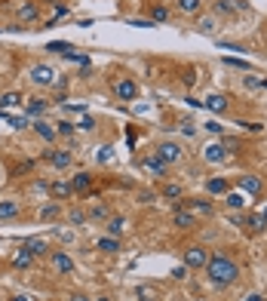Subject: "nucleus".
I'll list each match as a JSON object with an SVG mask.
<instances>
[{"label": "nucleus", "instance_id": "obj_1", "mask_svg": "<svg viewBox=\"0 0 267 301\" xmlns=\"http://www.w3.org/2000/svg\"><path fill=\"white\" fill-rule=\"evenodd\" d=\"M206 274H209V280H212L215 286H227V283H234L240 276V268H237V261L230 255L215 252V255H209V261H206Z\"/></svg>", "mask_w": 267, "mask_h": 301}, {"label": "nucleus", "instance_id": "obj_19", "mask_svg": "<svg viewBox=\"0 0 267 301\" xmlns=\"http://www.w3.org/2000/svg\"><path fill=\"white\" fill-rule=\"evenodd\" d=\"M19 215V206L13 203V200H3L0 203V222H3V218H16Z\"/></svg>", "mask_w": 267, "mask_h": 301}, {"label": "nucleus", "instance_id": "obj_4", "mask_svg": "<svg viewBox=\"0 0 267 301\" xmlns=\"http://www.w3.org/2000/svg\"><path fill=\"white\" fill-rule=\"evenodd\" d=\"M49 268L55 274H71L74 271V258H68L65 252H52V255H49Z\"/></svg>", "mask_w": 267, "mask_h": 301}, {"label": "nucleus", "instance_id": "obj_22", "mask_svg": "<svg viewBox=\"0 0 267 301\" xmlns=\"http://www.w3.org/2000/svg\"><path fill=\"white\" fill-rule=\"evenodd\" d=\"M31 258H34V255H31V252H28L25 246H22V249L16 252V255H13V264H16V268H28V264H31Z\"/></svg>", "mask_w": 267, "mask_h": 301}, {"label": "nucleus", "instance_id": "obj_5", "mask_svg": "<svg viewBox=\"0 0 267 301\" xmlns=\"http://www.w3.org/2000/svg\"><path fill=\"white\" fill-rule=\"evenodd\" d=\"M160 160H163V163H178L181 160V148L175 145V142H163L160 145V154H157Z\"/></svg>", "mask_w": 267, "mask_h": 301}, {"label": "nucleus", "instance_id": "obj_23", "mask_svg": "<svg viewBox=\"0 0 267 301\" xmlns=\"http://www.w3.org/2000/svg\"><path fill=\"white\" fill-rule=\"evenodd\" d=\"M16 105H22L19 92H6V96H0V108H16Z\"/></svg>", "mask_w": 267, "mask_h": 301}, {"label": "nucleus", "instance_id": "obj_36", "mask_svg": "<svg viewBox=\"0 0 267 301\" xmlns=\"http://www.w3.org/2000/svg\"><path fill=\"white\" fill-rule=\"evenodd\" d=\"M59 215V206H43L40 209V218H55Z\"/></svg>", "mask_w": 267, "mask_h": 301}, {"label": "nucleus", "instance_id": "obj_40", "mask_svg": "<svg viewBox=\"0 0 267 301\" xmlns=\"http://www.w3.org/2000/svg\"><path fill=\"white\" fill-rule=\"evenodd\" d=\"M191 206H194V209H196V212H212V206H209V203H196V200H194Z\"/></svg>", "mask_w": 267, "mask_h": 301}, {"label": "nucleus", "instance_id": "obj_34", "mask_svg": "<svg viewBox=\"0 0 267 301\" xmlns=\"http://www.w3.org/2000/svg\"><path fill=\"white\" fill-rule=\"evenodd\" d=\"M55 126H59V129H55V132H59V135H71V132H74V123H68V120H62V123H55Z\"/></svg>", "mask_w": 267, "mask_h": 301}, {"label": "nucleus", "instance_id": "obj_30", "mask_svg": "<svg viewBox=\"0 0 267 301\" xmlns=\"http://www.w3.org/2000/svg\"><path fill=\"white\" fill-rule=\"evenodd\" d=\"M249 225H252V230H261V227L267 225V209H264L261 215H255V218H249Z\"/></svg>", "mask_w": 267, "mask_h": 301}, {"label": "nucleus", "instance_id": "obj_25", "mask_svg": "<svg viewBox=\"0 0 267 301\" xmlns=\"http://www.w3.org/2000/svg\"><path fill=\"white\" fill-rule=\"evenodd\" d=\"M123 227H126V218H111V222H108L111 237H120V234H123Z\"/></svg>", "mask_w": 267, "mask_h": 301}, {"label": "nucleus", "instance_id": "obj_9", "mask_svg": "<svg viewBox=\"0 0 267 301\" xmlns=\"http://www.w3.org/2000/svg\"><path fill=\"white\" fill-rule=\"evenodd\" d=\"M114 89H117V96H120L123 101H132V99L138 96V86L132 83V80H120V83L114 86Z\"/></svg>", "mask_w": 267, "mask_h": 301}, {"label": "nucleus", "instance_id": "obj_43", "mask_svg": "<svg viewBox=\"0 0 267 301\" xmlns=\"http://www.w3.org/2000/svg\"><path fill=\"white\" fill-rule=\"evenodd\" d=\"M172 276H175V280H184V276H188V268H175V271H172Z\"/></svg>", "mask_w": 267, "mask_h": 301}, {"label": "nucleus", "instance_id": "obj_29", "mask_svg": "<svg viewBox=\"0 0 267 301\" xmlns=\"http://www.w3.org/2000/svg\"><path fill=\"white\" fill-rule=\"evenodd\" d=\"M65 59H71V62H77V65H83V68H89V59H86V55H80L77 50H71V52H65Z\"/></svg>", "mask_w": 267, "mask_h": 301}, {"label": "nucleus", "instance_id": "obj_3", "mask_svg": "<svg viewBox=\"0 0 267 301\" xmlns=\"http://www.w3.org/2000/svg\"><path fill=\"white\" fill-rule=\"evenodd\" d=\"M31 83L52 86V83H55V71H52L49 65H34V68H31Z\"/></svg>", "mask_w": 267, "mask_h": 301}, {"label": "nucleus", "instance_id": "obj_44", "mask_svg": "<svg viewBox=\"0 0 267 301\" xmlns=\"http://www.w3.org/2000/svg\"><path fill=\"white\" fill-rule=\"evenodd\" d=\"M224 46V50H230V52H246V50H243V46H237V43H221Z\"/></svg>", "mask_w": 267, "mask_h": 301}, {"label": "nucleus", "instance_id": "obj_39", "mask_svg": "<svg viewBox=\"0 0 267 301\" xmlns=\"http://www.w3.org/2000/svg\"><path fill=\"white\" fill-rule=\"evenodd\" d=\"M96 160H98V163H104V160H111V148H101L98 154H96Z\"/></svg>", "mask_w": 267, "mask_h": 301}, {"label": "nucleus", "instance_id": "obj_20", "mask_svg": "<svg viewBox=\"0 0 267 301\" xmlns=\"http://www.w3.org/2000/svg\"><path fill=\"white\" fill-rule=\"evenodd\" d=\"M96 249H101V252H117L120 243H117V237H101V240L96 243Z\"/></svg>", "mask_w": 267, "mask_h": 301}, {"label": "nucleus", "instance_id": "obj_41", "mask_svg": "<svg viewBox=\"0 0 267 301\" xmlns=\"http://www.w3.org/2000/svg\"><path fill=\"white\" fill-rule=\"evenodd\" d=\"M246 86L249 89H261V80L258 77H246Z\"/></svg>", "mask_w": 267, "mask_h": 301}, {"label": "nucleus", "instance_id": "obj_33", "mask_svg": "<svg viewBox=\"0 0 267 301\" xmlns=\"http://www.w3.org/2000/svg\"><path fill=\"white\" fill-rule=\"evenodd\" d=\"M196 28H200V34H212V31H215V22H212V19H203Z\"/></svg>", "mask_w": 267, "mask_h": 301}, {"label": "nucleus", "instance_id": "obj_21", "mask_svg": "<svg viewBox=\"0 0 267 301\" xmlns=\"http://www.w3.org/2000/svg\"><path fill=\"white\" fill-rule=\"evenodd\" d=\"M206 191L209 194H227V181L224 178H209L206 181Z\"/></svg>", "mask_w": 267, "mask_h": 301}, {"label": "nucleus", "instance_id": "obj_35", "mask_svg": "<svg viewBox=\"0 0 267 301\" xmlns=\"http://www.w3.org/2000/svg\"><path fill=\"white\" fill-rule=\"evenodd\" d=\"M163 197H169V200H172V197H181V188H178V184H166V188H163Z\"/></svg>", "mask_w": 267, "mask_h": 301}, {"label": "nucleus", "instance_id": "obj_38", "mask_svg": "<svg viewBox=\"0 0 267 301\" xmlns=\"http://www.w3.org/2000/svg\"><path fill=\"white\" fill-rule=\"evenodd\" d=\"M92 218H108V206H96V209H92Z\"/></svg>", "mask_w": 267, "mask_h": 301}, {"label": "nucleus", "instance_id": "obj_37", "mask_svg": "<svg viewBox=\"0 0 267 301\" xmlns=\"http://www.w3.org/2000/svg\"><path fill=\"white\" fill-rule=\"evenodd\" d=\"M224 65H230V68H243V71H249V62H243V59H224Z\"/></svg>", "mask_w": 267, "mask_h": 301}, {"label": "nucleus", "instance_id": "obj_14", "mask_svg": "<svg viewBox=\"0 0 267 301\" xmlns=\"http://www.w3.org/2000/svg\"><path fill=\"white\" fill-rule=\"evenodd\" d=\"M89 184H92L89 172H77V176L71 178V191H89Z\"/></svg>", "mask_w": 267, "mask_h": 301}, {"label": "nucleus", "instance_id": "obj_31", "mask_svg": "<svg viewBox=\"0 0 267 301\" xmlns=\"http://www.w3.org/2000/svg\"><path fill=\"white\" fill-rule=\"evenodd\" d=\"M6 120H9L13 129H25V126H28V117H9V114H6Z\"/></svg>", "mask_w": 267, "mask_h": 301}, {"label": "nucleus", "instance_id": "obj_24", "mask_svg": "<svg viewBox=\"0 0 267 301\" xmlns=\"http://www.w3.org/2000/svg\"><path fill=\"white\" fill-rule=\"evenodd\" d=\"M71 50H74V46H71V43H65V40H52V43H46V52H62V55H65V52H71Z\"/></svg>", "mask_w": 267, "mask_h": 301}, {"label": "nucleus", "instance_id": "obj_13", "mask_svg": "<svg viewBox=\"0 0 267 301\" xmlns=\"http://www.w3.org/2000/svg\"><path fill=\"white\" fill-rule=\"evenodd\" d=\"M46 105H49L46 99H31L28 108H25V117H40V114L46 111Z\"/></svg>", "mask_w": 267, "mask_h": 301}, {"label": "nucleus", "instance_id": "obj_16", "mask_svg": "<svg viewBox=\"0 0 267 301\" xmlns=\"http://www.w3.org/2000/svg\"><path fill=\"white\" fill-rule=\"evenodd\" d=\"M37 16H40L37 13V3H22L19 6V19L22 22H37Z\"/></svg>", "mask_w": 267, "mask_h": 301}, {"label": "nucleus", "instance_id": "obj_7", "mask_svg": "<svg viewBox=\"0 0 267 301\" xmlns=\"http://www.w3.org/2000/svg\"><path fill=\"white\" fill-rule=\"evenodd\" d=\"M22 246H25L31 255H46V252H49V243H46L43 237H28L25 243H22Z\"/></svg>", "mask_w": 267, "mask_h": 301}, {"label": "nucleus", "instance_id": "obj_6", "mask_svg": "<svg viewBox=\"0 0 267 301\" xmlns=\"http://www.w3.org/2000/svg\"><path fill=\"white\" fill-rule=\"evenodd\" d=\"M46 157H49V163H52L55 169H68V166H71V160H74L71 150H49Z\"/></svg>", "mask_w": 267, "mask_h": 301}, {"label": "nucleus", "instance_id": "obj_46", "mask_svg": "<svg viewBox=\"0 0 267 301\" xmlns=\"http://www.w3.org/2000/svg\"><path fill=\"white\" fill-rule=\"evenodd\" d=\"M206 129H209V132H221V126H218L215 120H209V123H206Z\"/></svg>", "mask_w": 267, "mask_h": 301}, {"label": "nucleus", "instance_id": "obj_26", "mask_svg": "<svg viewBox=\"0 0 267 301\" xmlns=\"http://www.w3.org/2000/svg\"><path fill=\"white\" fill-rule=\"evenodd\" d=\"M172 222H175L178 227H191V225H194V215H191V212H175Z\"/></svg>", "mask_w": 267, "mask_h": 301}, {"label": "nucleus", "instance_id": "obj_10", "mask_svg": "<svg viewBox=\"0 0 267 301\" xmlns=\"http://www.w3.org/2000/svg\"><path fill=\"white\" fill-rule=\"evenodd\" d=\"M240 191L246 194V197H255V194H261V181L255 178V176H243L240 178Z\"/></svg>", "mask_w": 267, "mask_h": 301}, {"label": "nucleus", "instance_id": "obj_15", "mask_svg": "<svg viewBox=\"0 0 267 301\" xmlns=\"http://www.w3.org/2000/svg\"><path fill=\"white\" fill-rule=\"evenodd\" d=\"M34 129H37V135L46 138V142H52V138L59 135V132H55V126H49L46 120H37V123H34Z\"/></svg>", "mask_w": 267, "mask_h": 301}, {"label": "nucleus", "instance_id": "obj_49", "mask_svg": "<svg viewBox=\"0 0 267 301\" xmlns=\"http://www.w3.org/2000/svg\"><path fill=\"white\" fill-rule=\"evenodd\" d=\"M71 301H89V298H83V295H74V298H71Z\"/></svg>", "mask_w": 267, "mask_h": 301}, {"label": "nucleus", "instance_id": "obj_27", "mask_svg": "<svg viewBox=\"0 0 267 301\" xmlns=\"http://www.w3.org/2000/svg\"><path fill=\"white\" fill-rule=\"evenodd\" d=\"M227 206H234V209H243V206H246V194H227Z\"/></svg>", "mask_w": 267, "mask_h": 301}, {"label": "nucleus", "instance_id": "obj_45", "mask_svg": "<svg viewBox=\"0 0 267 301\" xmlns=\"http://www.w3.org/2000/svg\"><path fill=\"white\" fill-rule=\"evenodd\" d=\"M92 126H96V123H92V117H83V120H80V129H92Z\"/></svg>", "mask_w": 267, "mask_h": 301}, {"label": "nucleus", "instance_id": "obj_17", "mask_svg": "<svg viewBox=\"0 0 267 301\" xmlns=\"http://www.w3.org/2000/svg\"><path fill=\"white\" fill-rule=\"evenodd\" d=\"M203 108H209V111H224V108H227V99L215 92V96H209V99L203 101Z\"/></svg>", "mask_w": 267, "mask_h": 301}, {"label": "nucleus", "instance_id": "obj_50", "mask_svg": "<svg viewBox=\"0 0 267 301\" xmlns=\"http://www.w3.org/2000/svg\"><path fill=\"white\" fill-rule=\"evenodd\" d=\"M261 89H267V80H261Z\"/></svg>", "mask_w": 267, "mask_h": 301}, {"label": "nucleus", "instance_id": "obj_2", "mask_svg": "<svg viewBox=\"0 0 267 301\" xmlns=\"http://www.w3.org/2000/svg\"><path fill=\"white\" fill-rule=\"evenodd\" d=\"M206 261H209V252L203 246H188L184 249V268H206Z\"/></svg>", "mask_w": 267, "mask_h": 301}, {"label": "nucleus", "instance_id": "obj_12", "mask_svg": "<svg viewBox=\"0 0 267 301\" xmlns=\"http://www.w3.org/2000/svg\"><path fill=\"white\" fill-rule=\"evenodd\" d=\"M142 166H145V172H150V176H163V172H166V163L160 157H147Z\"/></svg>", "mask_w": 267, "mask_h": 301}, {"label": "nucleus", "instance_id": "obj_8", "mask_svg": "<svg viewBox=\"0 0 267 301\" xmlns=\"http://www.w3.org/2000/svg\"><path fill=\"white\" fill-rule=\"evenodd\" d=\"M224 157H227L224 145H209V148L203 150V160H206V163H221Z\"/></svg>", "mask_w": 267, "mask_h": 301}, {"label": "nucleus", "instance_id": "obj_32", "mask_svg": "<svg viewBox=\"0 0 267 301\" xmlns=\"http://www.w3.org/2000/svg\"><path fill=\"white\" fill-rule=\"evenodd\" d=\"M150 16H154V22H166L169 9H166V6H154V13H150Z\"/></svg>", "mask_w": 267, "mask_h": 301}, {"label": "nucleus", "instance_id": "obj_18", "mask_svg": "<svg viewBox=\"0 0 267 301\" xmlns=\"http://www.w3.org/2000/svg\"><path fill=\"white\" fill-rule=\"evenodd\" d=\"M200 0H178V9H181V13L184 16H196V13H200Z\"/></svg>", "mask_w": 267, "mask_h": 301}, {"label": "nucleus", "instance_id": "obj_47", "mask_svg": "<svg viewBox=\"0 0 267 301\" xmlns=\"http://www.w3.org/2000/svg\"><path fill=\"white\" fill-rule=\"evenodd\" d=\"M246 301H264V298H261V295H249Z\"/></svg>", "mask_w": 267, "mask_h": 301}, {"label": "nucleus", "instance_id": "obj_11", "mask_svg": "<svg viewBox=\"0 0 267 301\" xmlns=\"http://www.w3.org/2000/svg\"><path fill=\"white\" fill-rule=\"evenodd\" d=\"M243 9H246L243 0H218V3H215V13L218 16H221V13H243Z\"/></svg>", "mask_w": 267, "mask_h": 301}, {"label": "nucleus", "instance_id": "obj_42", "mask_svg": "<svg viewBox=\"0 0 267 301\" xmlns=\"http://www.w3.org/2000/svg\"><path fill=\"white\" fill-rule=\"evenodd\" d=\"M71 222H74V225H83L86 215H83V212H71Z\"/></svg>", "mask_w": 267, "mask_h": 301}, {"label": "nucleus", "instance_id": "obj_48", "mask_svg": "<svg viewBox=\"0 0 267 301\" xmlns=\"http://www.w3.org/2000/svg\"><path fill=\"white\" fill-rule=\"evenodd\" d=\"M13 301H31V298H25V295H16V298H13Z\"/></svg>", "mask_w": 267, "mask_h": 301}, {"label": "nucleus", "instance_id": "obj_28", "mask_svg": "<svg viewBox=\"0 0 267 301\" xmlns=\"http://www.w3.org/2000/svg\"><path fill=\"white\" fill-rule=\"evenodd\" d=\"M52 194H55V197H68V194H74V191H71V184L55 181V184H52Z\"/></svg>", "mask_w": 267, "mask_h": 301}, {"label": "nucleus", "instance_id": "obj_51", "mask_svg": "<svg viewBox=\"0 0 267 301\" xmlns=\"http://www.w3.org/2000/svg\"><path fill=\"white\" fill-rule=\"evenodd\" d=\"M96 301H108V298H96Z\"/></svg>", "mask_w": 267, "mask_h": 301}]
</instances>
